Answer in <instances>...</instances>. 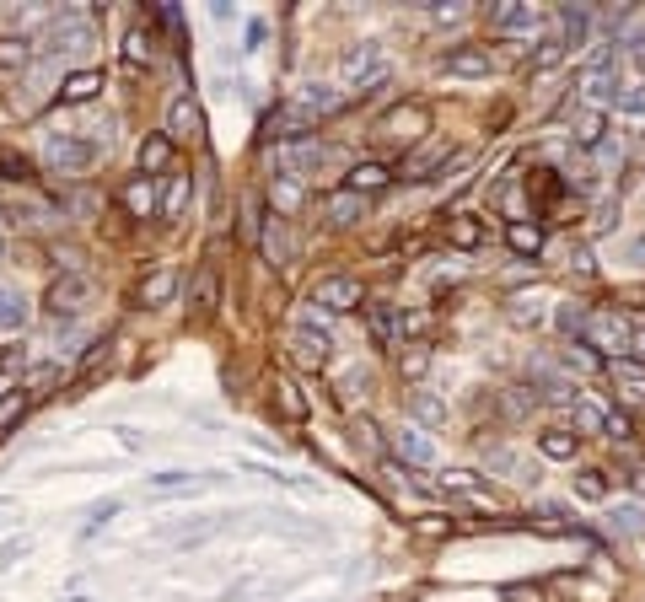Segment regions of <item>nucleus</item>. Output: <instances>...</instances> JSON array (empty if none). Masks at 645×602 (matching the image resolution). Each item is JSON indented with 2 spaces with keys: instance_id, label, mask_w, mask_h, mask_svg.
Segmentation results:
<instances>
[{
  "instance_id": "40",
  "label": "nucleus",
  "mask_w": 645,
  "mask_h": 602,
  "mask_svg": "<svg viewBox=\"0 0 645 602\" xmlns=\"http://www.w3.org/2000/svg\"><path fill=\"white\" fill-rule=\"evenodd\" d=\"M17 366H27V350H22V344H6V355H0V377H11Z\"/></svg>"
},
{
  "instance_id": "1",
  "label": "nucleus",
  "mask_w": 645,
  "mask_h": 602,
  "mask_svg": "<svg viewBox=\"0 0 645 602\" xmlns=\"http://www.w3.org/2000/svg\"><path fill=\"white\" fill-rule=\"evenodd\" d=\"M581 339H586V350H602V355H619V361H624L629 323L619 318V312L597 307V312H586V318H581Z\"/></svg>"
},
{
  "instance_id": "2",
  "label": "nucleus",
  "mask_w": 645,
  "mask_h": 602,
  "mask_svg": "<svg viewBox=\"0 0 645 602\" xmlns=\"http://www.w3.org/2000/svg\"><path fill=\"white\" fill-rule=\"evenodd\" d=\"M43 162L60 167V172H86L97 162V146H92V140H81V135H49V140H43Z\"/></svg>"
},
{
  "instance_id": "16",
  "label": "nucleus",
  "mask_w": 645,
  "mask_h": 602,
  "mask_svg": "<svg viewBox=\"0 0 645 602\" xmlns=\"http://www.w3.org/2000/svg\"><path fill=\"white\" fill-rule=\"evenodd\" d=\"M296 108L312 119V113H334V108H339V97H334V86H301Z\"/></svg>"
},
{
  "instance_id": "29",
  "label": "nucleus",
  "mask_w": 645,
  "mask_h": 602,
  "mask_svg": "<svg viewBox=\"0 0 645 602\" xmlns=\"http://www.w3.org/2000/svg\"><path fill=\"white\" fill-rule=\"evenodd\" d=\"M619 113H624V119H635V124H645V86L619 92Z\"/></svg>"
},
{
  "instance_id": "4",
  "label": "nucleus",
  "mask_w": 645,
  "mask_h": 602,
  "mask_svg": "<svg viewBox=\"0 0 645 602\" xmlns=\"http://www.w3.org/2000/svg\"><path fill=\"white\" fill-rule=\"evenodd\" d=\"M312 301H318V307H328V312H355V307H361V280H350V275H328V280H318Z\"/></svg>"
},
{
  "instance_id": "28",
  "label": "nucleus",
  "mask_w": 645,
  "mask_h": 602,
  "mask_svg": "<svg viewBox=\"0 0 645 602\" xmlns=\"http://www.w3.org/2000/svg\"><path fill=\"white\" fill-rule=\"evenodd\" d=\"M576 425L586 430V436H602V430H608V414H602L597 404H586V398H581V404H576Z\"/></svg>"
},
{
  "instance_id": "39",
  "label": "nucleus",
  "mask_w": 645,
  "mask_h": 602,
  "mask_svg": "<svg viewBox=\"0 0 645 602\" xmlns=\"http://www.w3.org/2000/svg\"><path fill=\"white\" fill-rule=\"evenodd\" d=\"M576 490H581L586 500H602V495H608V484H602V473H581V479H576Z\"/></svg>"
},
{
  "instance_id": "27",
  "label": "nucleus",
  "mask_w": 645,
  "mask_h": 602,
  "mask_svg": "<svg viewBox=\"0 0 645 602\" xmlns=\"http://www.w3.org/2000/svg\"><path fill=\"white\" fill-rule=\"evenodd\" d=\"M189 301H194V312H210V307H215V269H199Z\"/></svg>"
},
{
  "instance_id": "38",
  "label": "nucleus",
  "mask_w": 645,
  "mask_h": 602,
  "mask_svg": "<svg viewBox=\"0 0 645 602\" xmlns=\"http://www.w3.org/2000/svg\"><path fill=\"white\" fill-rule=\"evenodd\" d=\"M264 253L275 258V264H285V232H280V221H275V226H269V232H264Z\"/></svg>"
},
{
  "instance_id": "46",
  "label": "nucleus",
  "mask_w": 645,
  "mask_h": 602,
  "mask_svg": "<svg viewBox=\"0 0 645 602\" xmlns=\"http://www.w3.org/2000/svg\"><path fill=\"white\" fill-rule=\"evenodd\" d=\"M275 199H280L285 210H296V199H301V194H296V183H275Z\"/></svg>"
},
{
  "instance_id": "5",
  "label": "nucleus",
  "mask_w": 645,
  "mask_h": 602,
  "mask_svg": "<svg viewBox=\"0 0 645 602\" xmlns=\"http://www.w3.org/2000/svg\"><path fill=\"white\" fill-rule=\"evenodd\" d=\"M441 70H447V76H463V81H479V76L495 70V60H490V49H479V43H463V49L441 54Z\"/></svg>"
},
{
  "instance_id": "7",
  "label": "nucleus",
  "mask_w": 645,
  "mask_h": 602,
  "mask_svg": "<svg viewBox=\"0 0 645 602\" xmlns=\"http://www.w3.org/2000/svg\"><path fill=\"white\" fill-rule=\"evenodd\" d=\"M495 33H543V11L538 6H495Z\"/></svg>"
},
{
  "instance_id": "43",
  "label": "nucleus",
  "mask_w": 645,
  "mask_h": 602,
  "mask_svg": "<svg viewBox=\"0 0 645 602\" xmlns=\"http://www.w3.org/2000/svg\"><path fill=\"white\" fill-rule=\"evenodd\" d=\"M447 490H463V495H479V479H473V473H447Z\"/></svg>"
},
{
  "instance_id": "34",
  "label": "nucleus",
  "mask_w": 645,
  "mask_h": 602,
  "mask_svg": "<svg viewBox=\"0 0 645 602\" xmlns=\"http://www.w3.org/2000/svg\"><path fill=\"white\" fill-rule=\"evenodd\" d=\"M183 205H189V178H172V189H167V199H162V210H167V215H183Z\"/></svg>"
},
{
  "instance_id": "12",
  "label": "nucleus",
  "mask_w": 645,
  "mask_h": 602,
  "mask_svg": "<svg viewBox=\"0 0 645 602\" xmlns=\"http://www.w3.org/2000/svg\"><path fill=\"white\" fill-rule=\"evenodd\" d=\"M97 92H103V76H97V70H81V76H65V86H60V97H65V103H92Z\"/></svg>"
},
{
  "instance_id": "25",
  "label": "nucleus",
  "mask_w": 645,
  "mask_h": 602,
  "mask_svg": "<svg viewBox=\"0 0 645 602\" xmlns=\"http://www.w3.org/2000/svg\"><path fill=\"white\" fill-rule=\"evenodd\" d=\"M33 60V43L27 38H0V70H17Z\"/></svg>"
},
{
  "instance_id": "15",
  "label": "nucleus",
  "mask_w": 645,
  "mask_h": 602,
  "mask_svg": "<svg viewBox=\"0 0 645 602\" xmlns=\"http://www.w3.org/2000/svg\"><path fill=\"white\" fill-rule=\"evenodd\" d=\"M570 135H576V146H597L602 140V113L586 103V108H576V119H570Z\"/></svg>"
},
{
  "instance_id": "3",
  "label": "nucleus",
  "mask_w": 645,
  "mask_h": 602,
  "mask_svg": "<svg viewBox=\"0 0 645 602\" xmlns=\"http://www.w3.org/2000/svg\"><path fill=\"white\" fill-rule=\"evenodd\" d=\"M291 350H296V361H301V366H323V361H328L334 339H328V328H323L318 312H312V318H301V328L291 334Z\"/></svg>"
},
{
  "instance_id": "14",
  "label": "nucleus",
  "mask_w": 645,
  "mask_h": 602,
  "mask_svg": "<svg viewBox=\"0 0 645 602\" xmlns=\"http://www.w3.org/2000/svg\"><path fill=\"white\" fill-rule=\"evenodd\" d=\"M172 291H178V275H172V269H156V275L140 285V307H162V301H172Z\"/></svg>"
},
{
  "instance_id": "30",
  "label": "nucleus",
  "mask_w": 645,
  "mask_h": 602,
  "mask_svg": "<svg viewBox=\"0 0 645 602\" xmlns=\"http://www.w3.org/2000/svg\"><path fill=\"white\" fill-rule=\"evenodd\" d=\"M543 452H549V457H559V463H565V457H576V441H570L565 430H543Z\"/></svg>"
},
{
  "instance_id": "36",
  "label": "nucleus",
  "mask_w": 645,
  "mask_h": 602,
  "mask_svg": "<svg viewBox=\"0 0 645 602\" xmlns=\"http://www.w3.org/2000/svg\"><path fill=\"white\" fill-rule=\"evenodd\" d=\"M258 226H264V210H258V199L248 194L242 199V237H258Z\"/></svg>"
},
{
  "instance_id": "22",
  "label": "nucleus",
  "mask_w": 645,
  "mask_h": 602,
  "mask_svg": "<svg viewBox=\"0 0 645 602\" xmlns=\"http://www.w3.org/2000/svg\"><path fill=\"white\" fill-rule=\"evenodd\" d=\"M506 242H511L516 253H543V232H538V226H527V221H511L506 226Z\"/></svg>"
},
{
  "instance_id": "8",
  "label": "nucleus",
  "mask_w": 645,
  "mask_h": 602,
  "mask_svg": "<svg viewBox=\"0 0 645 602\" xmlns=\"http://www.w3.org/2000/svg\"><path fill=\"white\" fill-rule=\"evenodd\" d=\"M199 129H205V119H199L194 97H178L167 113V140H199Z\"/></svg>"
},
{
  "instance_id": "45",
  "label": "nucleus",
  "mask_w": 645,
  "mask_h": 602,
  "mask_svg": "<svg viewBox=\"0 0 645 602\" xmlns=\"http://www.w3.org/2000/svg\"><path fill=\"white\" fill-rule=\"evenodd\" d=\"M608 441H624L629 436V420H619V414H608V430H602Z\"/></svg>"
},
{
  "instance_id": "48",
  "label": "nucleus",
  "mask_w": 645,
  "mask_h": 602,
  "mask_svg": "<svg viewBox=\"0 0 645 602\" xmlns=\"http://www.w3.org/2000/svg\"><path fill=\"white\" fill-rule=\"evenodd\" d=\"M457 242H463V248H473V242H479V232H473L468 221H457Z\"/></svg>"
},
{
  "instance_id": "24",
  "label": "nucleus",
  "mask_w": 645,
  "mask_h": 602,
  "mask_svg": "<svg viewBox=\"0 0 645 602\" xmlns=\"http://www.w3.org/2000/svg\"><path fill=\"white\" fill-rule=\"evenodd\" d=\"M441 156H447V146H425V151H414V156H409V167H404V172H409L414 183H420V178H430V172L441 167Z\"/></svg>"
},
{
  "instance_id": "20",
  "label": "nucleus",
  "mask_w": 645,
  "mask_h": 602,
  "mask_svg": "<svg viewBox=\"0 0 645 602\" xmlns=\"http://www.w3.org/2000/svg\"><path fill=\"white\" fill-rule=\"evenodd\" d=\"M613 382L624 387V398H645V366L640 361H619L613 366Z\"/></svg>"
},
{
  "instance_id": "23",
  "label": "nucleus",
  "mask_w": 645,
  "mask_h": 602,
  "mask_svg": "<svg viewBox=\"0 0 645 602\" xmlns=\"http://www.w3.org/2000/svg\"><path fill=\"white\" fill-rule=\"evenodd\" d=\"M124 205H129V215H151V210H156V189H151V178L129 183V189H124Z\"/></svg>"
},
{
  "instance_id": "13",
  "label": "nucleus",
  "mask_w": 645,
  "mask_h": 602,
  "mask_svg": "<svg viewBox=\"0 0 645 602\" xmlns=\"http://www.w3.org/2000/svg\"><path fill=\"white\" fill-rule=\"evenodd\" d=\"M323 210H328V221H334V226H355L366 215V199L361 194H334Z\"/></svg>"
},
{
  "instance_id": "33",
  "label": "nucleus",
  "mask_w": 645,
  "mask_h": 602,
  "mask_svg": "<svg viewBox=\"0 0 645 602\" xmlns=\"http://www.w3.org/2000/svg\"><path fill=\"white\" fill-rule=\"evenodd\" d=\"M124 60H129V65H135V70H140V65H146V60H151V49H146V33H140V27H135V33H129V38H124Z\"/></svg>"
},
{
  "instance_id": "10",
  "label": "nucleus",
  "mask_w": 645,
  "mask_h": 602,
  "mask_svg": "<svg viewBox=\"0 0 645 602\" xmlns=\"http://www.w3.org/2000/svg\"><path fill=\"white\" fill-rule=\"evenodd\" d=\"M344 76H350V81L377 76L382 81V49H377V43H355V49L344 54Z\"/></svg>"
},
{
  "instance_id": "42",
  "label": "nucleus",
  "mask_w": 645,
  "mask_h": 602,
  "mask_svg": "<svg viewBox=\"0 0 645 602\" xmlns=\"http://www.w3.org/2000/svg\"><path fill=\"white\" fill-rule=\"evenodd\" d=\"M425 366H430V355L420 350V344H414V350H404V371H409V377H420Z\"/></svg>"
},
{
  "instance_id": "21",
  "label": "nucleus",
  "mask_w": 645,
  "mask_h": 602,
  "mask_svg": "<svg viewBox=\"0 0 645 602\" xmlns=\"http://www.w3.org/2000/svg\"><path fill=\"white\" fill-rule=\"evenodd\" d=\"M86 296V285L81 280H60V285H54V291H49V312H54V318H60V312H76V301Z\"/></svg>"
},
{
  "instance_id": "17",
  "label": "nucleus",
  "mask_w": 645,
  "mask_h": 602,
  "mask_svg": "<svg viewBox=\"0 0 645 602\" xmlns=\"http://www.w3.org/2000/svg\"><path fill=\"white\" fill-rule=\"evenodd\" d=\"M167 162H172V140L167 135H151L146 146H140V172L151 178V172H162Z\"/></svg>"
},
{
  "instance_id": "9",
  "label": "nucleus",
  "mask_w": 645,
  "mask_h": 602,
  "mask_svg": "<svg viewBox=\"0 0 645 602\" xmlns=\"http://www.w3.org/2000/svg\"><path fill=\"white\" fill-rule=\"evenodd\" d=\"M576 92H581V97H608V92H613V54H608V49H602L597 60L581 70Z\"/></svg>"
},
{
  "instance_id": "11",
  "label": "nucleus",
  "mask_w": 645,
  "mask_h": 602,
  "mask_svg": "<svg viewBox=\"0 0 645 602\" xmlns=\"http://www.w3.org/2000/svg\"><path fill=\"white\" fill-rule=\"evenodd\" d=\"M393 183V172H387L382 162H361V167H350V194H377V189H387Z\"/></svg>"
},
{
  "instance_id": "19",
  "label": "nucleus",
  "mask_w": 645,
  "mask_h": 602,
  "mask_svg": "<svg viewBox=\"0 0 645 602\" xmlns=\"http://www.w3.org/2000/svg\"><path fill=\"white\" fill-rule=\"evenodd\" d=\"M398 452H404L409 463H430V457H436V447H430V441H425L414 425H404V430H398Z\"/></svg>"
},
{
  "instance_id": "32",
  "label": "nucleus",
  "mask_w": 645,
  "mask_h": 602,
  "mask_svg": "<svg viewBox=\"0 0 645 602\" xmlns=\"http://www.w3.org/2000/svg\"><path fill=\"white\" fill-rule=\"evenodd\" d=\"M559 22H565V33H559V43H576V38L586 33V11H576V6H565V11H559Z\"/></svg>"
},
{
  "instance_id": "41",
  "label": "nucleus",
  "mask_w": 645,
  "mask_h": 602,
  "mask_svg": "<svg viewBox=\"0 0 645 602\" xmlns=\"http://www.w3.org/2000/svg\"><path fill=\"white\" fill-rule=\"evenodd\" d=\"M280 404H285V414H291V420H301V414H307V404L296 398V387H285V382H280Z\"/></svg>"
},
{
  "instance_id": "6",
  "label": "nucleus",
  "mask_w": 645,
  "mask_h": 602,
  "mask_svg": "<svg viewBox=\"0 0 645 602\" xmlns=\"http://www.w3.org/2000/svg\"><path fill=\"white\" fill-rule=\"evenodd\" d=\"M425 129H430V113H425L420 103H414V108L404 103V108H393V113L382 119V140H420Z\"/></svg>"
},
{
  "instance_id": "26",
  "label": "nucleus",
  "mask_w": 645,
  "mask_h": 602,
  "mask_svg": "<svg viewBox=\"0 0 645 602\" xmlns=\"http://www.w3.org/2000/svg\"><path fill=\"white\" fill-rule=\"evenodd\" d=\"M366 318H371V334H377V344H393V339H398L393 307H366Z\"/></svg>"
},
{
  "instance_id": "18",
  "label": "nucleus",
  "mask_w": 645,
  "mask_h": 602,
  "mask_svg": "<svg viewBox=\"0 0 645 602\" xmlns=\"http://www.w3.org/2000/svg\"><path fill=\"white\" fill-rule=\"evenodd\" d=\"M22 323H27V301H22V291L0 285V328H22Z\"/></svg>"
},
{
  "instance_id": "31",
  "label": "nucleus",
  "mask_w": 645,
  "mask_h": 602,
  "mask_svg": "<svg viewBox=\"0 0 645 602\" xmlns=\"http://www.w3.org/2000/svg\"><path fill=\"white\" fill-rule=\"evenodd\" d=\"M22 414H27V398H22V393H11V398H0V436H6V430H11V425H17V420H22Z\"/></svg>"
},
{
  "instance_id": "35",
  "label": "nucleus",
  "mask_w": 645,
  "mask_h": 602,
  "mask_svg": "<svg viewBox=\"0 0 645 602\" xmlns=\"http://www.w3.org/2000/svg\"><path fill=\"white\" fill-rule=\"evenodd\" d=\"M640 522H645L640 506H613V527H619V533H640Z\"/></svg>"
},
{
  "instance_id": "47",
  "label": "nucleus",
  "mask_w": 645,
  "mask_h": 602,
  "mask_svg": "<svg viewBox=\"0 0 645 602\" xmlns=\"http://www.w3.org/2000/svg\"><path fill=\"white\" fill-rule=\"evenodd\" d=\"M629 350H635V361L645 366V323H640V328H629Z\"/></svg>"
},
{
  "instance_id": "44",
  "label": "nucleus",
  "mask_w": 645,
  "mask_h": 602,
  "mask_svg": "<svg viewBox=\"0 0 645 602\" xmlns=\"http://www.w3.org/2000/svg\"><path fill=\"white\" fill-rule=\"evenodd\" d=\"M559 54H565V43H559V38H549V43H543V49H538V70H549V65L559 60Z\"/></svg>"
},
{
  "instance_id": "37",
  "label": "nucleus",
  "mask_w": 645,
  "mask_h": 602,
  "mask_svg": "<svg viewBox=\"0 0 645 602\" xmlns=\"http://www.w3.org/2000/svg\"><path fill=\"white\" fill-rule=\"evenodd\" d=\"M409 404H414V414H420V420H441V414H447L430 393H409Z\"/></svg>"
}]
</instances>
